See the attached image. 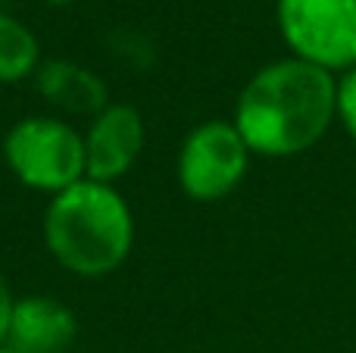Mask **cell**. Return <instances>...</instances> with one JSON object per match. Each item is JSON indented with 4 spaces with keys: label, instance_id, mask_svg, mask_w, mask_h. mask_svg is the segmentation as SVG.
<instances>
[{
    "label": "cell",
    "instance_id": "cell-1",
    "mask_svg": "<svg viewBox=\"0 0 356 353\" xmlns=\"http://www.w3.org/2000/svg\"><path fill=\"white\" fill-rule=\"evenodd\" d=\"M338 113L332 72L307 60H282L250 79L238 100L234 129L263 156H294L328 131Z\"/></svg>",
    "mask_w": 356,
    "mask_h": 353
},
{
    "label": "cell",
    "instance_id": "cell-2",
    "mask_svg": "<svg viewBox=\"0 0 356 353\" xmlns=\"http://www.w3.org/2000/svg\"><path fill=\"white\" fill-rule=\"evenodd\" d=\"M44 238L56 263L69 272L106 275L129 256L135 222L116 188L81 179L54 194L44 216Z\"/></svg>",
    "mask_w": 356,
    "mask_h": 353
},
{
    "label": "cell",
    "instance_id": "cell-3",
    "mask_svg": "<svg viewBox=\"0 0 356 353\" xmlns=\"http://www.w3.org/2000/svg\"><path fill=\"white\" fill-rule=\"evenodd\" d=\"M6 166L22 185L60 194L85 179V138L72 125L47 116L16 122L3 141Z\"/></svg>",
    "mask_w": 356,
    "mask_h": 353
},
{
    "label": "cell",
    "instance_id": "cell-4",
    "mask_svg": "<svg viewBox=\"0 0 356 353\" xmlns=\"http://www.w3.org/2000/svg\"><path fill=\"white\" fill-rule=\"evenodd\" d=\"M278 25L297 60L328 72L356 66V0H278Z\"/></svg>",
    "mask_w": 356,
    "mask_h": 353
},
{
    "label": "cell",
    "instance_id": "cell-5",
    "mask_svg": "<svg viewBox=\"0 0 356 353\" xmlns=\"http://www.w3.org/2000/svg\"><path fill=\"white\" fill-rule=\"evenodd\" d=\"M250 147L228 122H203L188 135L178 154V181L184 194L200 204H213L232 194L247 172Z\"/></svg>",
    "mask_w": 356,
    "mask_h": 353
},
{
    "label": "cell",
    "instance_id": "cell-6",
    "mask_svg": "<svg viewBox=\"0 0 356 353\" xmlns=\"http://www.w3.org/2000/svg\"><path fill=\"white\" fill-rule=\"evenodd\" d=\"M144 150V119L135 106H104L85 135V179L113 185Z\"/></svg>",
    "mask_w": 356,
    "mask_h": 353
},
{
    "label": "cell",
    "instance_id": "cell-7",
    "mask_svg": "<svg viewBox=\"0 0 356 353\" xmlns=\"http://www.w3.org/2000/svg\"><path fill=\"white\" fill-rule=\"evenodd\" d=\"M75 341V316L54 297H22L13 304L3 347L13 353H66Z\"/></svg>",
    "mask_w": 356,
    "mask_h": 353
},
{
    "label": "cell",
    "instance_id": "cell-8",
    "mask_svg": "<svg viewBox=\"0 0 356 353\" xmlns=\"http://www.w3.org/2000/svg\"><path fill=\"white\" fill-rule=\"evenodd\" d=\"M38 88L56 106H66L75 113H100L106 106V85L75 63L54 60L41 66L38 69Z\"/></svg>",
    "mask_w": 356,
    "mask_h": 353
},
{
    "label": "cell",
    "instance_id": "cell-9",
    "mask_svg": "<svg viewBox=\"0 0 356 353\" xmlns=\"http://www.w3.org/2000/svg\"><path fill=\"white\" fill-rule=\"evenodd\" d=\"M38 69V38L19 19L0 13V81H19Z\"/></svg>",
    "mask_w": 356,
    "mask_h": 353
},
{
    "label": "cell",
    "instance_id": "cell-10",
    "mask_svg": "<svg viewBox=\"0 0 356 353\" xmlns=\"http://www.w3.org/2000/svg\"><path fill=\"white\" fill-rule=\"evenodd\" d=\"M338 116L344 119L347 131H350V138L356 141V66L338 85Z\"/></svg>",
    "mask_w": 356,
    "mask_h": 353
},
{
    "label": "cell",
    "instance_id": "cell-11",
    "mask_svg": "<svg viewBox=\"0 0 356 353\" xmlns=\"http://www.w3.org/2000/svg\"><path fill=\"white\" fill-rule=\"evenodd\" d=\"M13 294H10V285L3 281V275H0V344H3L6 338V329H10V316H13Z\"/></svg>",
    "mask_w": 356,
    "mask_h": 353
},
{
    "label": "cell",
    "instance_id": "cell-12",
    "mask_svg": "<svg viewBox=\"0 0 356 353\" xmlns=\"http://www.w3.org/2000/svg\"><path fill=\"white\" fill-rule=\"evenodd\" d=\"M47 3H54V6H66L69 0H47Z\"/></svg>",
    "mask_w": 356,
    "mask_h": 353
},
{
    "label": "cell",
    "instance_id": "cell-13",
    "mask_svg": "<svg viewBox=\"0 0 356 353\" xmlns=\"http://www.w3.org/2000/svg\"><path fill=\"white\" fill-rule=\"evenodd\" d=\"M0 353H13V350H10V347H3V344H0Z\"/></svg>",
    "mask_w": 356,
    "mask_h": 353
}]
</instances>
